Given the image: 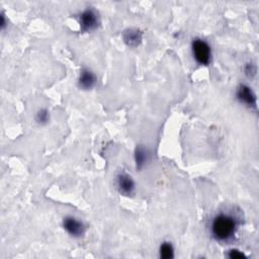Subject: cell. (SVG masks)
<instances>
[{
  "label": "cell",
  "mask_w": 259,
  "mask_h": 259,
  "mask_svg": "<svg viewBox=\"0 0 259 259\" xmlns=\"http://www.w3.org/2000/svg\"><path fill=\"white\" fill-rule=\"evenodd\" d=\"M239 228L238 219L227 212L215 214L210 223V233L218 242H228L232 240Z\"/></svg>",
  "instance_id": "6da1fadb"
},
{
  "label": "cell",
  "mask_w": 259,
  "mask_h": 259,
  "mask_svg": "<svg viewBox=\"0 0 259 259\" xmlns=\"http://www.w3.org/2000/svg\"><path fill=\"white\" fill-rule=\"evenodd\" d=\"M191 52L195 62L201 66H207L211 61V49L202 38L195 37L191 41Z\"/></svg>",
  "instance_id": "7a4b0ae2"
},
{
  "label": "cell",
  "mask_w": 259,
  "mask_h": 259,
  "mask_svg": "<svg viewBox=\"0 0 259 259\" xmlns=\"http://www.w3.org/2000/svg\"><path fill=\"white\" fill-rule=\"evenodd\" d=\"M78 19H79L80 28L84 32H91V31L97 29V27L100 24L99 16H98L97 12L92 8H87V9L83 10L79 14Z\"/></svg>",
  "instance_id": "3957f363"
},
{
  "label": "cell",
  "mask_w": 259,
  "mask_h": 259,
  "mask_svg": "<svg viewBox=\"0 0 259 259\" xmlns=\"http://www.w3.org/2000/svg\"><path fill=\"white\" fill-rule=\"evenodd\" d=\"M115 186L117 191L124 196H130L135 193L136 183L133 177L126 172H119L115 177Z\"/></svg>",
  "instance_id": "277c9868"
},
{
  "label": "cell",
  "mask_w": 259,
  "mask_h": 259,
  "mask_svg": "<svg viewBox=\"0 0 259 259\" xmlns=\"http://www.w3.org/2000/svg\"><path fill=\"white\" fill-rule=\"evenodd\" d=\"M63 228L73 238L82 237L86 231V227L83 224V222L72 215H68L64 218Z\"/></svg>",
  "instance_id": "5b68a950"
},
{
  "label": "cell",
  "mask_w": 259,
  "mask_h": 259,
  "mask_svg": "<svg viewBox=\"0 0 259 259\" xmlns=\"http://www.w3.org/2000/svg\"><path fill=\"white\" fill-rule=\"evenodd\" d=\"M237 99L244 105L250 108H256V95L246 84H240L236 91Z\"/></svg>",
  "instance_id": "8992f818"
},
{
  "label": "cell",
  "mask_w": 259,
  "mask_h": 259,
  "mask_svg": "<svg viewBox=\"0 0 259 259\" xmlns=\"http://www.w3.org/2000/svg\"><path fill=\"white\" fill-rule=\"evenodd\" d=\"M97 82L96 75L89 68H82L78 77V86L83 90L92 89Z\"/></svg>",
  "instance_id": "52a82bcc"
},
{
  "label": "cell",
  "mask_w": 259,
  "mask_h": 259,
  "mask_svg": "<svg viewBox=\"0 0 259 259\" xmlns=\"http://www.w3.org/2000/svg\"><path fill=\"white\" fill-rule=\"evenodd\" d=\"M122 39L126 46L136 48L142 42L143 35L142 32L137 28H127L122 33Z\"/></svg>",
  "instance_id": "ba28073f"
},
{
  "label": "cell",
  "mask_w": 259,
  "mask_h": 259,
  "mask_svg": "<svg viewBox=\"0 0 259 259\" xmlns=\"http://www.w3.org/2000/svg\"><path fill=\"white\" fill-rule=\"evenodd\" d=\"M134 158H135L136 168L141 170V169H143L145 167V165L149 161L150 153H149L147 148H145L143 146H137L136 149H135Z\"/></svg>",
  "instance_id": "9c48e42d"
},
{
  "label": "cell",
  "mask_w": 259,
  "mask_h": 259,
  "mask_svg": "<svg viewBox=\"0 0 259 259\" xmlns=\"http://www.w3.org/2000/svg\"><path fill=\"white\" fill-rule=\"evenodd\" d=\"M159 255L163 259H171L174 257V247L170 242H163L159 247Z\"/></svg>",
  "instance_id": "30bf717a"
},
{
  "label": "cell",
  "mask_w": 259,
  "mask_h": 259,
  "mask_svg": "<svg viewBox=\"0 0 259 259\" xmlns=\"http://www.w3.org/2000/svg\"><path fill=\"white\" fill-rule=\"evenodd\" d=\"M50 111L47 108H40L36 111L34 119L38 124H46L50 121Z\"/></svg>",
  "instance_id": "8fae6325"
},
{
  "label": "cell",
  "mask_w": 259,
  "mask_h": 259,
  "mask_svg": "<svg viewBox=\"0 0 259 259\" xmlns=\"http://www.w3.org/2000/svg\"><path fill=\"white\" fill-rule=\"evenodd\" d=\"M244 71H245V74L251 78L256 74V66L252 63H248V64H246Z\"/></svg>",
  "instance_id": "7c38bea8"
},
{
  "label": "cell",
  "mask_w": 259,
  "mask_h": 259,
  "mask_svg": "<svg viewBox=\"0 0 259 259\" xmlns=\"http://www.w3.org/2000/svg\"><path fill=\"white\" fill-rule=\"evenodd\" d=\"M228 256H229L230 258H232V259H237V258H246L245 254H244V253H242L241 251L237 250V249H232V250H230V252H229Z\"/></svg>",
  "instance_id": "4fadbf2b"
},
{
  "label": "cell",
  "mask_w": 259,
  "mask_h": 259,
  "mask_svg": "<svg viewBox=\"0 0 259 259\" xmlns=\"http://www.w3.org/2000/svg\"><path fill=\"white\" fill-rule=\"evenodd\" d=\"M6 26V20H5V15L1 13V28L4 29Z\"/></svg>",
  "instance_id": "5bb4252c"
}]
</instances>
